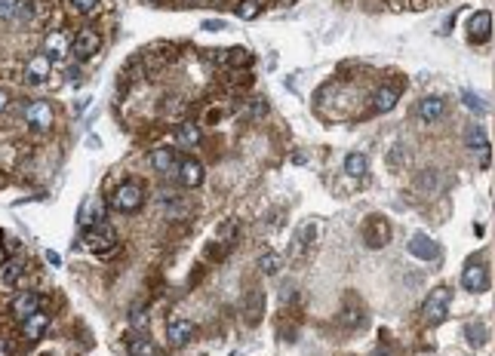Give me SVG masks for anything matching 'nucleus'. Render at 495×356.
I'll use <instances>...</instances> for the list:
<instances>
[{"mask_svg":"<svg viewBox=\"0 0 495 356\" xmlns=\"http://www.w3.org/2000/svg\"><path fill=\"white\" fill-rule=\"evenodd\" d=\"M253 58H249V52L246 49H234L231 52V65H249Z\"/></svg>","mask_w":495,"mask_h":356,"instance_id":"obj_35","label":"nucleus"},{"mask_svg":"<svg viewBox=\"0 0 495 356\" xmlns=\"http://www.w3.org/2000/svg\"><path fill=\"white\" fill-rule=\"evenodd\" d=\"M363 240H366L369 249H385L388 240H391V224L381 215H372L366 219V227H363Z\"/></svg>","mask_w":495,"mask_h":356,"instance_id":"obj_5","label":"nucleus"},{"mask_svg":"<svg viewBox=\"0 0 495 356\" xmlns=\"http://www.w3.org/2000/svg\"><path fill=\"white\" fill-rule=\"evenodd\" d=\"M400 89L397 83H388V87H381L379 92H375V98H372V111L375 114H388V111H394V104L400 102Z\"/></svg>","mask_w":495,"mask_h":356,"instance_id":"obj_17","label":"nucleus"},{"mask_svg":"<svg viewBox=\"0 0 495 356\" xmlns=\"http://www.w3.org/2000/svg\"><path fill=\"white\" fill-rule=\"evenodd\" d=\"M25 123H28L31 129H37V133L50 129L52 126V104L50 102H31L28 108H25Z\"/></svg>","mask_w":495,"mask_h":356,"instance_id":"obj_9","label":"nucleus"},{"mask_svg":"<svg viewBox=\"0 0 495 356\" xmlns=\"http://www.w3.org/2000/svg\"><path fill=\"white\" fill-rule=\"evenodd\" d=\"M127 347H129V356H154V344L148 338H138V335L127 341Z\"/></svg>","mask_w":495,"mask_h":356,"instance_id":"obj_27","label":"nucleus"},{"mask_svg":"<svg viewBox=\"0 0 495 356\" xmlns=\"http://www.w3.org/2000/svg\"><path fill=\"white\" fill-rule=\"evenodd\" d=\"M151 166L157 169L160 175H176V169H179V154L169 148H160L151 154Z\"/></svg>","mask_w":495,"mask_h":356,"instance_id":"obj_19","label":"nucleus"},{"mask_svg":"<svg viewBox=\"0 0 495 356\" xmlns=\"http://www.w3.org/2000/svg\"><path fill=\"white\" fill-rule=\"evenodd\" d=\"M22 274H25V265L19 258H10V261H3L0 265V289H10V286H16L19 280H22Z\"/></svg>","mask_w":495,"mask_h":356,"instance_id":"obj_21","label":"nucleus"},{"mask_svg":"<svg viewBox=\"0 0 495 356\" xmlns=\"http://www.w3.org/2000/svg\"><path fill=\"white\" fill-rule=\"evenodd\" d=\"M265 111H268V108H265V102H262V98H255L253 108H249V117H262Z\"/></svg>","mask_w":495,"mask_h":356,"instance_id":"obj_36","label":"nucleus"},{"mask_svg":"<svg viewBox=\"0 0 495 356\" xmlns=\"http://www.w3.org/2000/svg\"><path fill=\"white\" fill-rule=\"evenodd\" d=\"M145 203V190L138 181H123L120 188L114 190V197H111V206L117 209V212H138Z\"/></svg>","mask_w":495,"mask_h":356,"instance_id":"obj_3","label":"nucleus"},{"mask_svg":"<svg viewBox=\"0 0 495 356\" xmlns=\"http://www.w3.org/2000/svg\"><path fill=\"white\" fill-rule=\"evenodd\" d=\"M314 240H317V224H314V221L302 224V227H299V234L293 236V255H305V249L311 246Z\"/></svg>","mask_w":495,"mask_h":356,"instance_id":"obj_22","label":"nucleus"},{"mask_svg":"<svg viewBox=\"0 0 495 356\" xmlns=\"http://www.w3.org/2000/svg\"><path fill=\"white\" fill-rule=\"evenodd\" d=\"M237 236V221H225L219 224V230H215V240L219 243H231Z\"/></svg>","mask_w":495,"mask_h":356,"instance_id":"obj_33","label":"nucleus"},{"mask_svg":"<svg viewBox=\"0 0 495 356\" xmlns=\"http://www.w3.org/2000/svg\"><path fill=\"white\" fill-rule=\"evenodd\" d=\"M450 301H452L450 286L431 289V295H428L425 304H421V320H425L428 326H440V322L446 320V313H450Z\"/></svg>","mask_w":495,"mask_h":356,"instance_id":"obj_1","label":"nucleus"},{"mask_svg":"<svg viewBox=\"0 0 495 356\" xmlns=\"http://www.w3.org/2000/svg\"><path fill=\"white\" fill-rule=\"evenodd\" d=\"M176 138H179L182 148H197V144H200V138H203V133H200V126H197V123H182V126L176 129Z\"/></svg>","mask_w":495,"mask_h":356,"instance_id":"obj_24","label":"nucleus"},{"mask_svg":"<svg viewBox=\"0 0 495 356\" xmlns=\"http://www.w3.org/2000/svg\"><path fill=\"white\" fill-rule=\"evenodd\" d=\"M98 49H102V37H98V31H92V28H83L81 34L71 41V52H74L77 58H92Z\"/></svg>","mask_w":495,"mask_h":356,"instance_id":"obj_8","label":"nucleus"},{"mask_svg":"<svg viewBox=\"0 0 495 356\" xmlns=\"http://www.w3.org/2000/svg\"><path fill=\"white\" fill-rule=\"evenodd\" d=\"M50 332V316L46 313H31L28 320H22V338L25 341H41L43 335Z\"/></svg>","mask_w":495,"mask_h":356,"instance_id":"obj_15","label":"nucleus"},{"mask_svg":"<svg viewBox=\"0 0 495 356\" xmlns=\"http://www.w3.org/2000/svg\"><path fill=\"white\" fill-rule=\"evenodd\" d=\"M41 304H43V301H41V295H37V292H22V295H16V298H12L10 313L22 322V320H28L31 313L41 311Z\"/></svg>","mask_w":495,"mask_h":356,"instance_id":"obj_13","label":"nucleus"},{"mask_svg":"<svg viewBox=\"0 0 495 356\" xmlns=\"http://www.w3.org/2000/svg\"><path fill=\"white\" fill-rule=\"evenodd\" d=\"M366 173H369V160H366V154L354 151V154H348V157H345V175H351V178H363Z\"/></svg>","mask_w":495,"mask_h":356,"instance_id":"obj_23","label":"nucleus"},{"mask_svg":"<svg viewBox=\"0 0 495 356\" xmlns=\"http://www.w3.org/2000/svg\"><path fill=\"white\" fill-rule=\"evenodd\" d=\"M127 316H129V326L138 329V332H145V329H148V320H151V311H148V304H145V301H133Z\"/></svg>","mask_w":495,"mask_h":356,"instance_id":"obj_25","label":"nucleus"},{"mask_svg":"<svg viewBox=\"0 0 495 356\" xmlns=\"http://www.w3.org/2000/svg\"><path fill=\"white\" fill-rule=\"evenodd\" d=\"M467 341H471L474 347H483V341H486V326H480V322H474V326H467Z\"/></svg>","mask_w":495,"mask_h":356,"instance_id":"obj_31","label":"nucleus"},{"mask_svg":"<svg viewBox=\"0 0 495 356\" xmlns=\"http://www.w3.org/2000/svg\"><path fill=\"white\" fill-rule=\"evenodd\" d=\"M3 108H6V92L0 89V111H3Z\"/></svg>","mask_w":495,"mask_h":356,"instance_id":"obj_38","label":"nucleus"},{"mask_svg":"<svg viewBox=\"0 0 495 356\" xmlns=\"http://www.w3.org/2000/svg\"><path fill=\"white\" fill-rule=\"evenodd\" d=\"M77 221H81L83 230H87V227H96V224L105 221V206H102V203L87 200V203L81 206V215H77Z\"/></svg>","mask_w":495,"mask_h":356,"instance_id":"obj_20","label":"nucleus"},{"mask_svg":"<svg viewBox=\"0 0 495 356\" xmlns=\"http://www.w3.org/2000/svg\"><path fill=\"white\" fill-rule=\"evenodd\" d=\"M50 71H52V62L46 52L41 56H31V62L25 65V83H31V87H41L43 80H50Z\"/></svg>","mask_w":495,"mask_h":356,"instance_id":"obj_11","label":"nucleus"},{"mask_svg":"<svg viewBox=\"0 0 495 356\" xmlns=\"http://www.w3.org/2000/svg\"><path fill=\"white\" fill-rule=\"evenodd\" d=\"M409 255L412 258H419V261H437L440 258V246L431 240V236H425V234H415L412 240H409Z\"/></svg>","mask_w":495,"mask_h":356,"instance_id":"obj_12","label":"nucleus"},{"mask_svg":"<svg viewBox=\"0 0 495 356\" xmlns=\"http://www.w3.org/2000/svg\"><path fill=\"white\" fill-rule=\"evenodd\" d=\"M419 120H425V123H434V120H440V117L446 114V98L443 96H428V98H421L419 102Z\"/></svg>","mask_w":495,"mask_h":356,"instance_id":"obj_16","label":"nucleus"},{"mask_svg":"<svg viewBox=\"0 0 495 356\" xmlns=\"http://www.w3.org/2000/svg\"><path fill=\"white\" fill-rule=\"evenodd\" d=\"M43 52L50 56V62L56 65V62H62V58L71 52V41L62 34V31H50V34H46V41H43Z\"/></svg>","mask_w":495,"mask_h":356,"instance_id":"obj_14","label":"nucleus"},{"mask_svg":"<svg viewBox=\"0 0 495 356\" xmlns=\"http://www.w3.org/2000/svg\"><path fill=\"white\" fill-rule=\"evenodd\" d=\"M375 356H388V351H375Z\"/></svg>","mask_w":495,"mask_h":356,"instance_id":"obj_39","label":"nucleus"},{"mask_svg":"<svg viewBox=\"0 0 495 356\" xmlns=\"http://www.w3.org/2000/svg\"><path fill=\"white\" fill-rule=\"evenodd\" d=\"M71 6H74V12H81V16H92V12L98 10V0H71Z\"/></svg>","mask_w":495,"mask_h":356,"instance_id":"obj_34","label":"nucleus"},{"mask_svg":"<svg viewBox=\"0 0 495 356\" xmlns=\"http://www.w3.org/2000/svg\"><path fill=\"white\" fill-rule=\"evenodd\" d=\"M465 144H467V154L477 157L480 166H483V169L489 166V160H492V144H489V135H486L483 126H471V129H467Z\"/></svg>","mask_w":495,"mask_h":356,"instance_id":"obj_4","label":"nucleus"},{"mask_svg":"<svg viewBox=\"0 0 495 356\" xmlns=\"http://www.w3.org/2000/svg\"><path fill=\"white\" fill-rule=\"evenodd\" d=\"M437 178H440L437 169H425V173L419 175V188L421 190H437L440 184H443V181H437Z\"/></svg>","mask_w":495,"mask_h":356,"instance_id":"obj_30","label":"nucleus"},{"mask_svg":"<svg viewBox=\"0 0 495 356\" xmlns=\"http://www.w3.org/2000/svg\"><path fill=\"white\" fill-rule=\"evenodd\" d=\"M280 265H283V261H280V255H274V252H265V255L259 258V270H262L265 276L277 274V270H280Z\"/></svg>","mask_w":495,"mask_h":356,"instance_id":"obj_28","label":"nucleus"},{"mask_svg":"<svg viewBox=\"0 0 495 356\" xmlns=\"http://www.w3.org/2000/svg\"><path fill=\"white\" fill-rule=\"evenodd\" d=\"M234 12H237V19H243V22H246V19L259 16V3H255V0H240V3L234 6Z\"/></svg>","mask_w":495,"mask_h":356,"instance_id":"obj_29","label":"nucleus"},{"mask_svg":"<svg viewBox=\"0 0 495 356\" xmlns=\"http://www.w3.org/2000/svg\"><path fill=\"white\" fill-rule=\"evenodd\" d=\"M203 175H207V169H203L200 160H194V157H185V160H179V169H176L179 184H185V188H200Z\"/></svg>","mask_w":495,"mask_h":356,"instance_id":"obj_6","label":"nucleus"},{"mask_svg":"<svg viewBox=\"0 0 495 356\" xmlns=\"http://www.w3.org/2000/svg\"><path fill=\"white\" fill-rule=\"evenodd\" d=\"M461 102H465V108L471 111V114H477V117H486V114H489V108H486V102L477 96V92H467V89H461Z\"/></svg>","mask_w":495,"mask_h":356,"instance_id":"obj_26","label":"nucleus"},{"mask_svg":"<svg viewBox=\"0 0 495 356\" xmlns=\"http://www.w3.org/2000/svg\"><path fill=\"white\" fill-rule=\"evenodd\" d=\"M151 3H160V0H151Z\"/></svg>","mask_w":495,"mask_h":356,"instance_id":"obj_40","label":"nucleus"},{"mask_svg":"<svg viewBox=\"0 0 495 356\" xmlns=\"http://www.w3.org/2000/svg\"><path fill=\"white\" fill-rule=\"evenodd\" d=\"M83 246L89 249L92 255H111L117 249V234L108 221L96 224V227H87L83 230Z\"/></svg>","mask_w":495,"mask_h":356,"instance_id":"obj_2","label":"nucleus"},{"mask_svg":"<svg viewBox=\"0 0 495 356\" xmlns=\"http://www.w3.org/2000/svg\"><path fill=\"white\" fill-rule=\"evenodd\" d=\"M191 338H194V322L191 320H173L169 322V329H167L169 347H185Z\"/></svg>","mask_w":495,"mask_h":356,"instance_id":"obj_18","label":"nucleus"},{"mask_svg":"<svg viewBox=\"0 0 495 356\" xmlns=\"http://www.w3.org/2000/svg\"><path fill=\"white\" fill-rule=\"evenodd\" d=\"M489 34H492V12H486V10L474 12V16L467 19V41L486 43L489 41Z\"/></svg>","mask_w":495,"mask_h":356,"instance_id":"obj_10","label":"nucleus"},{"mask_svg":"<svg viewBox=\"0 0 495 356\" xmlns=\"http://www.w3.org/2000/svg\"><path fill=\"white\" fill-rule=\"evenodd\" d=\"M461 286H465V292H486L489 289V270L480 261H471L465 267V274H461Z\"/></svg>","mask_w":495,"mask_h":356,"instance_id":"obj_7","label":"nucleus"},{"mask_svg":"<svg viewBox=\"0 0 495 356\" xmlns=\"http://www.w3.org/2000/svg\"><path fill=\"white\" fill-rule=\"evenodd\" d=\"M0 356H12V344L6 338H0Z\"/></svg>","mask_w":495,"mask_h":356,"instance_id":"obj_37","label":"nucleus"},{"mask_svg":"<svg viewBox=\"0 0 495 356\" xmlns=\"http://www.w3.org/2000/svg\"><path fill=\"white\" fill-rule=\"evenodd\" d=\"M19 3H22V0H0V22H10V19H16Z\"/></svg>","mask_w":495,"mask_h":356,"instance_id":"obj_32","label":"nucleus"}]
</instances>
